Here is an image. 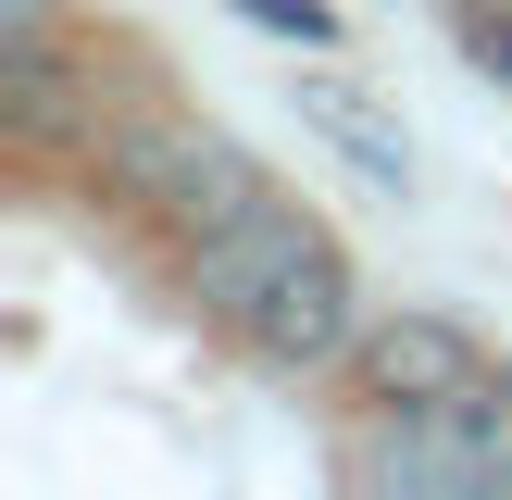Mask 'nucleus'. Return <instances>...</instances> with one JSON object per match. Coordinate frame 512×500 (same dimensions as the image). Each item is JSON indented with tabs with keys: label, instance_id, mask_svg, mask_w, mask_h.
<instances>
[{
	"label": "nucleus",
	"instance_id": "1",
	"mask_svg": "<svg viewBox=\"0 0 512 500\" xmlns=\"http://www.w3.org/2000/svg\"><path fill=\"white\" fill-rule=\"evenodd\" d=\"M225 313H238L250 350H275V363H325V350H350V263L300 213H275L263 263H250V288L225 300Z\"/></svg>",
	"mask_w": 512,
	"mask_h": 500
},
{
	"label": "nucleus",
	"instance_id": "2",
	"mask_svg": "<svg viewBox=\"0 0 512 500\" xmlns=\"http://www.w3.org/2000/svg\"><path fill=\"white\" fill-rule=\"evenodd\" d=\"M113 175H125V200H150V213L188 225V238H225L238 213H263V175L225 138H200V125H138V138H113Z\"/></svg>",
	"mask_w": 512,
	"mask_h": 500
},
{
	"label": "nucleus",
	"instance_id": "3",
	"mask_svg": "<svg viewBox=\"0 0 512 500\" xmlns=\"http://www.w3.org/2000/svg\"><path fill=\"white\" fill-rule=\"evenodd\" d=\"M350 375H363L375 413H450V400L475 388V338L438 325V313H400V325H375V338L350 350Z\"/></svg>",
	"mask_w": 512,
	"mask_h": 500
},
{
	"label": "nucleus",
	"instance_id": "4",
	"mask_svg": "<svg viewBox=\"0 0 512 500\" xmlns=\"http://www.w3.org/2000/svg\"><path fill=\"white\" fill-rule=\"evenodd\" d=\"M0 100H13V125H25V138H63V63L38 50V25L0 50Z\"/></svg>",
	"mask_w": 512,
	"mask_h": 500
},
{
	"label": "nucleus",
	"instance_id": "5",
	"mask_svg": "<svg viewBox=\"0 0 512 500\" xmlns=\"http://www.w3.org/2000/svg\"><path fill=\"white\" fill-rule=\"evenodd\" d=\"M313 125H325V138H338V150H350L363 175H388V188L413 175V163H400V138H388V125H375V113H363L350 88H313Z\"/></svg>",
	"mask_w": 512,
	"mask_h": 500
},
{
	"label": "nucleus",
	"instance_id": "6",
	"mask_svg": "<svg viewBox=\"0 0 512 500\" xmlns=\"http://www.w3.org/2000/svg\"><path fill=\"white\" fill-rule=\"evenodd\" d=\"M250 25H263V38H300V50H325L338 38V13H325V0H238Z\"/></svg>",
	"mask_w": 512,
	"mask_h": 500
},
{
	"label": "nucleus",
	"instance_id": "7",
	"mask_svg": "<svg viewBox=\"0 0 512 500\" xmlns=\"http://www.w3.org/2000/svg\"><path fill=\"white\" fill-rule=\"evenodd\" d=\"M463 50H475L488 75H512V25H463Z\"/></svg>",
	"mask_w": 512,
	"mask_h": 500
}]
</instances>
